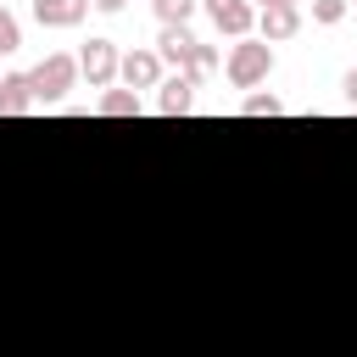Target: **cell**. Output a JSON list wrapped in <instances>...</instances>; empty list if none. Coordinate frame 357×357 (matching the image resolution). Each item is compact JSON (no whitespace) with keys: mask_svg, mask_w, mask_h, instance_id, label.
Wrapping results in <instances>:
<instances>
[{"mask_svg":"<svg viewBox=\"0 0 357 357\" xmlns=\"http://www.w3.org/2000/svg\"><path fill=\"white\" fill-rule=\"evenodd\" d=\"M223 73H229L234 89H257V84H268V73H273V45H262V39H234Z\"/></svg>","mask_w":357,"mask_h":357,"instance_id":"cell-1","label":"cell"},{"mask_svg":"<svg viewBox=\"0 0 357 357\" xmlns=\"http://www.w3.org/2000/svg\"><path fill=\"white\" fill-rule=\"evenodd\" d=\"M28 84H33V100L39 106H56L73 84H78V56H67V50H50L33 73H28Z\"/></svg>","mask_w":357,"mask_h":357,"instance_id":"cell-2","label":"cell"},{"mask_svg":"<svg viewBox=\"0 0 357 357\" xmlns=\"http://www.w3.org/2000/svg\"><path fill=\"white\" fill-rule=\"evenodd\" d=\"M117 45L112 39H89L84 50H78V78H89V89H106L112 78H117Z\"/></svg>","mask_w":357,"mask_h":357,"instance_id":"cell-3","label":"cell"},{"mask_svg":"<svg viewBox=\"0 0 357 357\" xmlns=\"http://www.w3.org/2000/svg\"><path fill=\"white\" fill-rule=\"evenodd\" d=\"M201 6H206V17H212L218 33L251 39V22H257V6H251V0H201Z\"/></svg>","mask_w":357,"mask_h":357,"instance_id":"cell-4","label":"cell"},{"mask_svg":"<svg viewBox=\"0 0 357 357\" xmlns=\"http://www.w3.org/2000/svg\"><path fill=\"white\" fill-rule=\"evenodd\" d=\"M117 78H123V89H156L162 84V56L156 50H128L123 61H117Z\"/></svg>","mask_w":357,"mask_h":357,"instance_id":"cell-5","label":"cell"},{"mask_svg":"<svg viewBox=\"0 0 357 357\" xmlns=\"http://www.w3.org/2000/svg\"><path fill=\"white\" fill-rule=\"evenodd\" d=\"M257 28H262V45H284L301 33V6H268L257 11Z\"/></svg>","mask_w":357,"mask_h":357,"instance_id":"cell-6","label":"cell"},{"mask_svg":"<svg viewBox=\"0 0 357 357\" xmlns=\"http://www.w3.org/2000/svg\"><path fill=\"white\" fill-rule=\"evenodd\" d=\"M84 17H89V0H33L39 28H78Z\"/></svg>","mask_w":357,"mask_h":357,"instance_id":"cell-7","label":"cell"},{"mask_svg":"<svg viewBox=\"0 0 357 357\" xmlns=\"http://www.w3.org/2000/svg\"><path fill=\"white\" fill-rule=\"evenodd\" d=\"M156 89H162V95H156V112H162V117H184V112L195 106V84H190L184 73H173V78H162Z\"/></svg>","mask_w":357,"mask_h":357,"instance_id":"cell-8","label":"cell"},{"mask_svg":"<svg viewBox=\"0 0 357 357\" xmlns=\"http://www.w3.org/2000/svg\"><path fill=\"white\" fill-rule=\"evenodd\" d=\"M39 100H33V84H28V73H11V78H0V117H22V112H33Z\"/></svg>","mask_w":357,"mask_h":357,"instance_id":"cell-9","label":"cell"},{"mask_svg":"<svg viewBox=\"0 0 357 357\" xmlns=\"http://www.w3.org/2000/svg\"><path fill=\"white\" fill-rule=\"evenodd\" d=\"M190 50H195V33H190V28H162V33H156V56H162V61L184 67Z\"/></svg>","mask_w":357,"mask_h":357,"instance_id":"cell-10","label":"cell"},{"mask_svg":"<svg viewBox=\"0 0 357 357\" xmlns=\"http://www.w3.org/2000/svg\"><path fill=\"white\" fill-rule=\"evenodd\" d=\"M218 67H223V56H218V50H212V45H201V39H195V50H190V61H184V67H178V73H184V78H190V84H206V78H212V73H218Z\"/></svg>","mask_w":357,"mask_h":357,"instance_id":"cell-11","label":"cell"},{"mask_svg":"<svg viewBox=\"0 0 357 357\" xmlns=\"http://www.w3.org/2000/svg\"><path fill=\"white\" fill-rule=\"evenodd\" d=\"M95 112H100V117H139L145 106H139V95H134V89H106Z\"/></svg>","mask_w":357,"mask_h":357,"instance_id":"cell-12","label":"cell"},{"mask_svg":"<svg viewBox=\"0 0 357 357\" xmlns=\"http://www.w3.org/2000/svg\"><path fill=\"white\" fill-rule=\"evenodd\" d=\"M151 6H156L162 28H184V22L195 17V6H201V0H151Z\"/></svg>","mask_w":357,"mask_h":357,"instance_id":"cell-13","label":"cell"},{"mask_svg":"<svg viewBox=\"0 0 357 357\" xmlns=\"http://www.w3.org/2000/svg\"><path fill=\"white\" fill-rule=\"evenodd\" d=\"M22 50V22L11 17V6H0V56H17Z\"/></svg>","mask_w":357,"mask_h":357,"instance_id":"cell-14","label":"cell"},{"mask_svg":"<svg viewBox=\"0 0 357 357\" xmlns=\"http://www.w3.org/2000/svg\"><path fill=\"white\" fill-rule=\"evenodd\" d=\"M346 11H351L346 0H312V22H318V28H335V22H346Z\"/></svg>","mask_w":357,"mask_h":357,"instance_id":"cell-15","label":"cell"},{"mask_svg":"<svg viewBox=\"0 0 357 357\" xmlns=\"http://www.w3.org/2000/svg\"><path fill=\"white\" fill-rule=\"evenodd\" d=\"M273 112H284L279 95H245V106H240V117H273Z\"/></svg>","mask_w":357,"mask_h":357,"instance_id":"cell-16","label":"cell"},{"mask_svg":"<svg viewBox=\"0 0 357 357\" xmlns=\"http://www.w3.org/2000/svg\"><path fill=\"white\" fill-rule=\"evenodd\" d=\"M340 89H346V100H351V106H357V67H351V73H346V78H340Z\"/></svg>","mask_w":357,"mask_h":357,"instance_id":"cell-17","label":"cell"},{"mask_svg":"<svg viewBox=\"0 0 357 357\" xmlns=\"http://www.w3.org/2000/svg\"><path fill=\"white\" fill-rule=\"evenodd\" d=\"M89 6H95V11H106V17H117V11L128 6V0H89Z\"/></svg>","mask_w":357,"mask_h":357,"instance_id":"cell-18","label":"cell"},{"mask_svg":"<svg viewBox=\"0 0 357 357\" xmlns=\"http://www.w3.org/2000/svg\"><path fill=\"white\" fill-rule=\"evenodd\" d=\"M257 11H268V6H301V0H251Z\"/></svg>","mask_w":357,"mask_h":357,"instance_id":"cell-19","label":"cell"},{"mask_svg":"<svg viewBox=\"0 0 357 357\" xmlns=\"http://www.w3.org/2000/svg\"><path fill=\"white\" fill-rule=\"evenodd\" d=\"M346 6H351V11H357V0H346Z\"/></svg>","mask_w":357,"mask_h":357,"instance_id":"cell-20","label":"cell"},{"mask_svg":"<svg viewBox=\"0 0 357 357\" xmlns=\"http://www.w3.org/2000/svg\"><path fill=\"white\" fill-rule=\"evenodd\" d=\"M0 6H11V0H0Z\"/></svg>","mask_w":357,"mask_h":357,"instance_id":"cell-21","label":"cell"}]
</instances>
